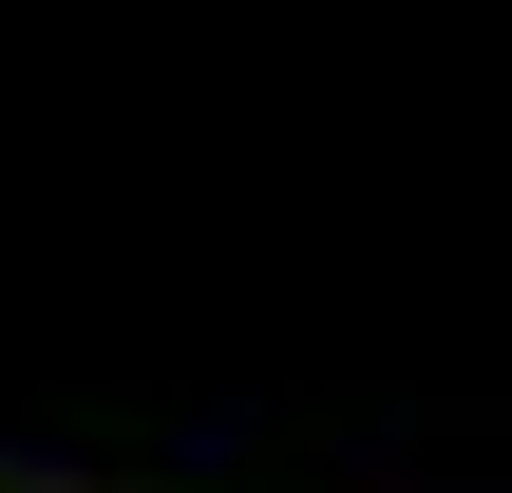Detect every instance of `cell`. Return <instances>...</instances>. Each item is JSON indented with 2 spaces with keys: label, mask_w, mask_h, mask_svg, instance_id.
I'll list each match as a JSON object with an SVG mask.
<instances>
[]
</instances>
